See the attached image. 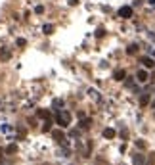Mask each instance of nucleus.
<instances>
[{
  "label": "nucleus",
  "mask_w": 155,
  "mask_h": 165,
  "mask_svg": "<svg viewBox=\"0 0 155 165\" xmlns=\"http://www.w3.org/2000/svg\"><path fill=\"white\" fill-rule=\"evenodd\" d=\"M56 121L60 127H67L71 123V113L67 109H58V115H56Z\"/></svg>",
  "instance_id": "1"
},
{
  "label": "nucleus",
  "mask_w": 155,
  "mask_h": 165,
  "mask_svg": "<svg viewBox=\"0 0 155 165\" xmlns=\"http://www.w3.org/2000/svg\"><path fill=\"white\" fill-rule=\"evenodd\" d=\"M119 17H125V19L132 17V8H130V6H123V8H119Z\"/></svg>",
  "instance_id": "2"
},
{
  "label": "nucleus",
  "mask_w": 155,
  "mask_h": 165,
  "mask_svg": "<svg viewBox=\"0 0 155 165\" xmlns=\"http://www.w3.org/2000/svg\"><path fill=\"white\" fill-rule=\"evenodd\" d=\"M52 136H54V140H56V142H60V144H63V142H65V135H63V131H60V129L52 131Z\"/></svg>",
  "instance_id": "3"
},
{
  "label": "nucleus",
  "mask_w": 155,
  "mask_h": 165,
  "mask_svg": "<svg viewBox=\"0 0 155 165\" xmlns=\"http://www.w3.org/2000/svg\"><path fill=\"white\" fill-rule=\"evenodd\" d=\"M90 125H92V119L81 117V121H79V129H81V131H88V129H90Z\"/></svg>",
  "instance_id": "4"
},
{
  "label": "nucleus",
  "mask_w": 155,
  "mask_h": 165,
  "mask_svg": "<svg viewBox=\"0 0 155 165\" xmlns=\"http://www.w3.org/2000/svg\"><path fill=\"white\" fill-rule=\"evenodd\" d=\"M132 163L134 165H146V156H144V154H134V156H132Z\"/></svg>",
  "instance_id": "5"
},
{
  "label": "nucleus",
  "mask_w": 155,
  "mask_h": 165,
  "mask_svg": "<svg viewBox=\"0 0 155 165\" xmlns=\"http://www.w3.org/2000/svg\"><path fill=\"white\" fill-rule=\"evenodd\" d=\"M136 79H138L140 83H148V81H149V75H148L146 69H140V71L136 73Z\"/></svg>",
  "instance_id": "6"
},
{
  "label": "nucleus",
  "mask_w": 155,
  "mask_h": 165,
  "mask_svg": "<svg viewBox=\"0 0 155 165\" xmlns=\"http://www.w3.org/2000/svg\"><path fill=\"white\" fill-rule=\"evenodd\" d=\"M140 63H142V65H146V67H148V69H151V67H155V62H153L151 58H148V56H142V58H140Z\"/></svg>",
  "instance_id": "7"
},
{
  "label": "nucleus",
  "mask_w": 155,
  "mask_h": 165,
  "mask_svg": "<svg viewBox=\"0 0 155 165\" xmlns=\"http://www.w3.org/2000/svg\"><path fill=\"white\" fill-rule=\"evenodd\" d=\"M125 77H126L125 69H117V71L113 73V79H115V81H125Z\"/></svg>",
  "instance_id": "8"
},
{
  "label": "nucleus",
  "mask_w": 155,
  "mask_h": 165,
  "mask_svg": "<svg viewBox=\"0 0 155 165\" xmlns=\"http://www.w3.org/2000/svg\"><path fill=\"white\" fill-rule=\"evenodd\" d=\"M149 102H151V96H149V94H142V98H140V106H142V108H146Z\"/></svg>",
  "instance_id": "9"
},
{
  "label": "nucleus",
  "mask_w": 155,
  "mask_h": 165,
  "mask_svg": "<svg viewBox=\"0 0 155 165\" xmlns=\"http://www.w3.org/2000/svg\"><path fill=\"white\" fill-rule=\"evenodd\" d=\"M117 133H115V129H104V138H115Z\"/></svg>",
  "instance_id": "10"
},
{
  "label": "nucleus",
  "mask_w": 155,
  "mask_h": 165,
  "mask_svg": "<svg viewBox=\"0 0 155 165\" xmlns=\"http://www.w3.org/2000/svg\"><path fill=\"white\" fill-rule=\"evenodd\" d=\"M10 58H12V52L6 48H0V60H10Z\"/></svg>",
  "instance_id": "11"
},
{
  "label": "nucleus",
  "mask_w": 155,
  "mask_h": 165,
  "mask_svg": "<svg viewBox=\"0 0 155 165\" xmlns=\"http://www.w3.org/2000/svg\"><path fill=\"white\" fill-rule=\"evenodd\" d=\"M136 52H138V44H128V48H126V54H128V56H134Z\"/></svg>",
  "instance_id": "12"
},
{
  "label": "nucleus",
  "mask_w": 155,
  "mask_h": 165,
  "mask_svg": "<svg viewBox=\"0 0 155 165\" xmlns=\"http://www.w3.org/2000/svg\"><path fill=\"white\" fill-rule=\"evenodd\" d=\"M4 152L6 154H17V144H8Z\"/></svg>",
  "instance_id": "13"
},
{
  "label": "nucleus",
  "mask_w": 155,
  "mask_h": 165,
  "mask_svg": "<svg viewBox=\"0 0 155 165\" xmlns=\"http://www.w3.org/2000/svg\"><path fill=\"white\" fill-rule=\"evenodd\" d=\"M37 115H38V117H42V119H52V117H50V112H46V109H38Z\"/></svg>",
  "instance_id": "14"
},
{
  "label": "nucleus",
  "mask_w": 155,
  "mask_h": 165,
  "mask_svg": "<svg viewBox=\"0 0 155 165\" xmlns=\"http://www.w3.org/2000/svg\"><path fill=\"white\" fill-rule=\"evenodd\" d=\"M42 31H44V35H52V33H54V25H50V23H46V25H44V27H42Z\"/></svg>",
  "instance_id": "15"
},
{
  "label": "nucleus",
  "mask_w": 155,
  "mask_h": 165,
  "mask_svg": "<svg viewBox=\"0 0 155 165\" xmlns=\"http://www.w3.org/2000/svg\"><path fill=\"white\" fill-rule=\"evenodd\" d=\"M52 129V119H46V123H44V127H42V131L44 133H48V131Z\"/></svg>",
  "instance_id": "16"
},
{
  "label": "nucleus",
  "mask_w": 155,
  "mask_h": 165,
  "mask_svg": "<svg viewBox=\"0 0 155 165\" xmlns=\"http://www.w3.org/2000/svg\"><path fill=\"white\" fill-rule=\"evenodd\" d=\"M153 163H155V154H149L146 159V165H153Z\"/></svg>",
  "instance_id": "17"
},
{
  "label": "nucleus",
  "mask_w": 155,
  "mask_h": 165,
  "mask_svg": "<svg viewBox=\"0 0 155 165\" xmlns=\"http://www.w3.org/2000/svg\"><path fill=\"white\" fill-rule=\"evenodd\" d=\"M136 146H138L140 150H144V148H146V142H144L142 138H138V140H136Z\"/></svg>",
  "instance_id": "18"
},
{
  "label": "nucleus",
  "mask_w": 155,
  "mask_h": 165,
  "mask_svg": "<svg viewBox=\"0 0 155 165\" xmlns=\"http://www.w3.org/2000/svg\"><path fill=\"white\" fill-rule=\"evenodd\" d=\"M104 35H105V31H104V29H98V31H96V37H98V39H100V37H104Z\"/></svg>",
  "instance_id": "19"
},
{
  "label": "nucleus",
  "mask_w": 155,
  "mask_h": 165,
  "mask_svg": "<svg viewBox=\"0 0 155 165\" xmlns=\"http://www.w3.org/2000/svg\"><path fill=\"white\" fill-rule=\"evenodd\" d=\"M25 44H27L25 39H17V46H25Z\"/></svg>",
  "instance_id": "20"
},
{
  "label": "nucleus",
  "mask_w": 155,
  "mask_h": 165,
  "mask_svg": "<svg viewBox=\"0 0 155 165\" xmlns=\"http://www.w3.org/2000/svg\"><path fill=\"white\" fill-rule=\"evenodd\" d=\"M35 12H37V14H42V12H44V8H42V6H37V8H35Z\"/></svg>",
  "instance_id": "21"
},
{
  "label": "nucleus",
  "mask_w": 155,
  "mask_h": 165,
  "mask_svg": "<svg viewBox=\"0 0 155 165\" xmlns=\"http://www.w3.org/2000/svg\"><path fill=\"white\" fill-rule=\"evenodd\" d=\"M54 108H61V100H54Z\"/></svg>",
  "instance_id": "22"
},
{
  "label": "nucleus",
  "mask_w": 155,
  "mask_h": 165,
  "mask_svg": "<svg viewBox=\"0 0 155 165\" xmlns=\"http://www.w3.org/2000/svg\"><path fill=\"white\" fill-rule=\"evenodd\" d=\"M67 2H69L71 6H77V4H79V0H67Z\"/></svg>",
  "instance_id": "23"
},
{
  "label": "nucleus",
  "mask_w": 155,
  "mask_h": 165,
  "mask_svg": "<svg viewBox=\"0 0 155 165\" xmlns=\"http://www.w3.org/2000/svg\"><path fill=\"white\" fill-rule=\"evenodd\" d=\"M148 2H149V4H151V6H155V0H148Z\"/></svg>",
  "instance_id": "24"
},
{
  "label": "nucleus",
  "mask_w": 155,
  "mask_h": 165,
  "mask_svg": "<svg viewBox=\"0 0 155 165\" xmlns=\"http://www.w3.org/2000/svg\"><path fill=\"white\" fill-rule=\"evenodd\" d=\"M0 154H2V148H0Z\"/></svg>",
  "instance_id": "25"
}]
</instances>
